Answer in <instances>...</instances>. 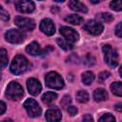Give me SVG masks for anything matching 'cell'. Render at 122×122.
Wrapping results in <instances>:
<instances>
[{
	"label": "cell",
	"mask_w": 122,
	"mask_h": 122,
	"mask_svg": "<svg viewBox=\"0 0 122 122\" xmlns=\"http://www.w3.org/2000/svg\"><path fill=\"white\" fill-rule=\"evenodd\" d=\"M94 79V74L88 71H85L83 74H82V82L85 84V85H90L92 84V82L93 81Z\"/></svg>",
	"instance_id": "obj_20"
},
{
	"label": "cell",
	"mask_w": 122,
	"mask_h": 122,
	"mask_svg": "<svg viewBox=\"0 0 122 122\" xmlns=\"http://www.w3.org/2000/svg\"><path fill=\"white\" fill-rule=\"evenodd\" d=\"M56 98H57V94L53 92H48L42 95V101L47 105L51 104Z\"/></svg>",
	"instance_id": "obj_17"
},
{
	"label": "cell",
	"mask_w": 122,
	"mask_h": 122,
	"mask_svg": "<svg viewBox=\"0 0 122 122\" xmlns=\"http://www.w3.org/2000/svg\"><path fill=\"white\" fill-rule=\"evenodd\" d=\"M121 27H122V23H118V25L116 26V29H115V33L118 37H121L122 36V30H121Z\"/></svg>",
	"instance_id": "obj_32"
},
{
	"label": "cell",
	"mask_w": 122,
	"mask_h": 122,
	"mask_svg": "<svg viewBox=\"0 0 122 122\" xmlns=\"http://www.w3.org/2000/svg\"><path fill=\"white\" fill-rule=\"evenodd\" d=\"M26 51L31 55H37L41 53V49L40 46L38 45V43L36 42H32L30 44H29L26 48Z\"/></svg>",
	"instance_id": "obj_16"
},
{
	"label": "cell",
	"mask_w": 122,
	"mask_h": 122,
	"mask_svg": "<svg viewBox=\"0 0 122 122\" xmlns=\"http://www.w3.org/2000/svg\"><path fill=\"white\" fill-rule=\"evenodd\" d=\"M60 33L65 37L66 40H68L70 43H74L78 40L79 35L76 32V30H74L71 28L69 27H61L60 28Z\"/></svg>",
	"instance_id": "obj_10"
},
{
	"label": "cell",
	"mask_w": 122,
	"mask_h": 122,
	"mask_svg": "<svg viewBox=\"0 0 122 122\" xmlns=\"http://www.w3.org/2000/svg\"><path fill=\"white\" fill-rule=\"evenodd\" d=\"M27 88L31 95H38L42 90L40 82L35 78H29L27 80Z\"/></svg>",
	"instance_id": "obj_11"
},
{
	"label": "cell",
	"mask_w": 122,
	"mask_h": 122,
	"mask_svg": "<svg viewBox=\"0 0 122 122\" xmlns=\"http://www.w3.org/2000/svg\"><path fill=\"white\" fill-rule=\"evenodd\" d=\"M45 82L49 88H51L54 90H61L64 87L63 78L55 71L49 72L45 77Z\"/></svg>",
	"instance_id": "obj_3"
},
{
	"label": "cell",
	"mask_w": 122,
	"mask_h": 122,
	"mask_svg": "<svg viewBox=\"0 0 122 122\" xmlns=\"http://www.w3.org/2000/svg\"><path fill=\"white\" fill-rule=\"evenodd\" d=\"M105 62L112 68H115L118 65V53L116 50L112 49L110 45H103L102 47Z\"/></svg>",
	"instance_id": "obj_2"
},
{
	"label": "cell",
	"mask_w": 122,
	"mask_h": 122,
	"mask_svg": "<svg viewBox=\"0 0 122 122\" xmlns=\"http://www.w3.org/2000/svg\"><path fill=\"white\" fill-rule=\"evenodd\" d=\"M71 97H70L69 95H65V96L61 99L60 104H61V107H62V108H67V107H69V105L71 104Z\"/></svg>",
	"instance_id": "obj_28"
},
{
	"label": "cell",
	"mask_w": 122,
	"mask_h": 122,
	"mask_svg": "<svg viewBox=\"0 0 122 122\" xmlns=\"http://www.w3.org/2000/svg\"><path fill=\"white\" fill-rule=\"evenodd\" d=\"M76 99L80 103H86L89 101V94L86 91H78L76 92Z\"/></svg>",
	"instance_id": "obj_23"
},
{
	"label": "cell",
	"mask_w": 122,
	"mask_h": 122,
	"mask_svg": "<svg viewBox=\"0 0 122 122\" xmlns=\"http://www.w3.org/2000/svg\"><path fill=\"white\" fill-rule=\"evenodd\" d=\"M98 19L104 21V22H112L113 20V16L109 13V12H102L100 14H98Z\"/></svg>",
	"instance_id": "obj_24"
},
{
	"label": "cell",
	"mask_w": 122,
	"mask_h": 122,
	"mask_svg": "<svg viewBox=\"0 0 122 122\" xmlns=\"http://www.w3.org/2000/svg\"><path fill=\"white\" fill-rule=\"evenodd\" d=\"M5 111H6V104H5L4 102L0 101V114L4 113Z\"/></svg>",
	"instance_id": "obj_33"
},
{
	"label": "cell",
	"mask_w": 122,
	"mask_h": 122,
	"mask_svg": "<svg viewBox=\"0 0 122 122\" xmlns=\"http://www.w3.org/2000/svg\"><path fill=\"white\" fill-rule=\"evenodd\" d=\"M15 8L22 13H30L34 10L35 5L31 0H18L15 4Z\"/></svg>",
	"instance_id": "obj_9"
},
{
	"label": "cell",
	"mask_w": 122,
	"mask_h": 122,
	"mask_svg": "<svg viewBox=\"0 0 122 122\" xmlns=\"http://www.w3.org/2000/svg\"><path fill=\"white\" fill-rule=\"evenodd\" d=\"M54 1H56V2H63L64 0H54Z\"/></svg>",
	"instance_id": "obj_37"
},
{
	"label": "cell",
	"mask_w": 122,
	"mask_h": 122,
	"mask_svg": "<svg viewBox=\"0 0 122 122\" xmlns=\"http://www.w3.org/2000/svg\"><path fill=\"white\" fill-rule=\"evenodd\" d=\"M121 106H122V104H121V103H118V104L115 106V109H116L118 112H121Z\"/></svg>",
	"instance_id": "obj_35"
},
{
	"label": "cell",
	"mask_w": 122,
	"mask_h": 122,
	"mask_svg": "<svg viewBox=\"0 0 122 122\" xmlns=\"http://www.w3.org/2000/svg\"><path fill=\"white\" fill-rule=\"evenodd\" d=\"M111 90H112L113 94H115L117 96H121L122 95V86H121L120 82H113V83H112Z\"/></svg>",
	"instance_id": "obj_21"
},
{
	"label": "cell",
	"mask_w": 122,
	"mask_h": 122,
	"mask_svg": "<svg viewBox=\"0 0 122 122\" xmlns=\"http://www.w3.org/2000/svg\"><path fill=\"white\" fill-rule=\"evenodd\" d=\"M109 76H110V72H109V71H102V72L99 74L98 80H99V82H103V81L106 80Z\"/></svg>",
	"instance_id": "obj_31"
},
{
	"label": "cell",
	"mask_w": 122,
	"mask_h": 122,
	"mask_svg": "<svg viewBox=\"0 0 122 122\" xmlns=\"http://www.w3.org/2000/svg\"><path fill=\"white\" fill-rule=\"evenodd\" d=\"M0 19H2L4 21H8L10 19V15H9L8 11L5 10L1 6H0Z\"/></svg>",
	"instance_id": "obj_29"
},
{
	"label": "cell",
	"mask_w": 122,
	"mask_h": 122,
	"mask_svg": "<svg viewBox=\"0 0 122 122\" xmlns=\"http://www.w3.org/2000/svg\"><path fill=\"white\" fill-rule=\"evenodd\" d=\"M69 7L75 11H81V12H87L88 9L87 7L82 4L79 0H70L69 2Z\"/></svg>",
	"instance_id": "obj_14"
},
{
	"label": "cell",
	"mask_w": 122,
	"mask_h": 122,
	"mask_svg": "<svg viewBox=\"0 0 122 122\" xmlns=\"http://www.w3.org/2000/svg\"><path fill=\"white\" fill-rule=\"evenodd\" d=\"M65 21L72 25H79L83 22V18L77 14H70L65 17Z\"/></svg>",
	"instance_id": "obj_18"
},
{
	"label": "cell",
	"mask_w": 122,
	"mask_h": 122,
	"mask_svg": "<svg viewBox=\"0 0 122 122\" xmlns=\"http://www.w3.org/2000/svg\"><path fill=\"white\" fill-rule=\"evenodd\" d=\"M0 79H1V71H0Z\"/></svg>",
	"instance_id": "obj_38"
},
{
	"label": "cell",
	"mask_w": 122,
	"mask_h": 122,
	"mask_svg": "<svg viewBox=\"0 0 122 122\" xmlns=\"http://www.w3.org/2000/svg\"><path fill=\"white\" fill-rule=\"evenodd\" d=\"M9 57L7 54V51L5 49H0V69L5 68L8 65Z\"/></svg>",
	"instance_id": "obj_19"
},
{
	"label": "cell",
	"mask_w": 122,
	"mask_h": 122,
	"mask_svg": "<svg viewBox=\"0 0 122 122\" xmlns=\"http://www.w3.org/2000/svg\"><path fill=\"white\" fill-rule=\"evenodd\" d=\"M67 112H68V113H69L70 115L73 116V115H75V114L77 113L78 110H77L76 107H74V106H69L68 109H67Z\"/></svg>",
	"instance_id": "obj_30"
},
{
	"label": "cell",
	"mask_w": 122,
	"mask_h": 122,
	"mask_svg": "<svg viewBox=\"0 0 122 122\" xmlns=\"http://www.w3.org/2000/svg\"><path fill=\"white\" fill-rule=\"evenodd\" d=\"M83 120H84V121H92L93 119H92V117L91 115H89V114H87V115H85V116H83Z\"/></svg>",
	"instance_id": "obj_34"
},
{
	"label": "cell",
	"mask_w": 122,
	"mask_h": 122,
	"mask_svg": "<svg viewBox=\"0 0 122 122\" xmlns=\"http://www.w3.org/2000/svg\"><path fill=\"white\" fill-rule=\"evenodd\" d=\"M40 30L47 35H52L55 32L54 24L49 18H45L40 22Z\"/></svg>",
	"instance_id": "obj_12"
},
{
	"label": "cell",
	"mask_w": 122,
	"mask_h": 122,
	"mask_svg": "<svg viewBox=\"0 0 122 122\" xmlns=\"http://www.w3.org/2000/svg\"><path fill=\"white\" fill-rule=\"evenodd\" d=\"M14 23L22 30H32L35 27V23L32 19L23 16H16L14 19Z\"/></svg>",
	"instance_id": "obj_7"
},
{
	"label": "cell",
	"mask_w": 122,
	"mask_h": 122,
	"mask_svg": "<svg viewBox=\"0 0 122 122\" xmlns=\"http://www.w3.org/2000/svg\"><path fill=\"white\" fill-rule=\"evenodd\" d=\"M84 29L85 30H87L90 34L92 35H98L102 32L103 30V25L95 20H89L85 23L84 25Z\"/></svg>",
	"instance_id": "obj_8"
},
{
	"label": "cell",
	"mask_w": 122,
	"mask_h": 122,
	"mask_svg": "<svg viewBox=\"0 0 122 122\" xmlns=\"http://www.w3.org/2000/svg\"><path fill=\"white\" fill-rule=\"evenodd\" d=\"M24 107L30 117H37L41 114V108L34 99H27L24 102Z\"/></svg>",
	"instance_id": "obj_5"
},
{
	"label": "cell",
	"mask_w": 122,
	"mask_h": 122,
	"mask_svg": "<svg viewBox=\"0 0 122 122\" xmlns=\"http://www.w3.org/2000/svg\"><path fill=\"white\" fill-rule=\"evenodd\" d=\"M56 42H57L58 46H59L61 49L65 50V51H68V50L72 49V45H71L68 40H66V39H63V38H57V39H56Z\"/></svg>",
	"instance_id": "obj_22"
},
{
	"label": "cell",
	"mask_w": 122,
	"mask_h": 122,
	"mask_svg": "<svg viewBox=\"0 0 122 122\" xmlns=\"http://www.w3.org/2000/svg\"><path fill=\"white\" fill-rule=\"evenodd\" d=\"M110 7L111 9L114 10H117V11H120L122 10V4H121V0H112L110 4Z\"/></svg>",
	"instance_id": "obj_25"
},
{
	"label": "cell",
	"mask_w": 122,
	"mask_h": 122,
	"mask_svg": "<svg viewBox=\"0 0 122 122\" xmlns=\"http://www.w3.org/2000/svg\"><path fill=\"white\" fill-rule=\"evenodd\" d=\"M45 117L48 121H59L61 120V112L57 107H52L46 112Z\"/></svg>",
	"instance_id": "obj_13"
},
{
	"label": "cell",
	"mask_w": 122,
	"mask_h": 122,
	"mask_svg": "<svg viewBox=\"0 0 122 122\" xmlns=\"http://www.w3.org/2000/svg\"><path fill=\"white\" fill-rule=\"evenodd\" d=\"M29 61L28 59L21 55V54H17L11 61V64H10V71L13 73V74H22L24 73L28 68H29Z\"/></svg>",
	"instance_id": "obj_1"
},
{
	"label": "cell",
	"mask_w": 122,
	"mask_h": 122,
	"mask_svg": "<svg viewBox=\"0 0 122 122\" xmlns=\"http://www.w3.org/2000/svg\"><path fill=\"white\" fill-rule=\"evenodd\" d=\"M84 63H85V65H87V66L90 67V66H92L95 63V59H94V57L92 55L87 54L86 57L84 58Z\"/></svg>",
	"instance_id": "obj_27"
},
{
	"label": "cell",
	"mask_w": 122,
	"mask_h": 122,
	"mask_svg": "<svg viewBox=\"0 0 122 122\" xmlns=\"http://www.w3.org/2000/svg\"><path fill=\"white\" fill-rule=\"evenodd\" d=\"M92 3H93V4H96V3H99V2H101V1H103V0H90Z\"/></svg>",
	"instance_id": "obj_36"
},
{
	"label": "cell",
	"mask_w": 122,
	"mask_h": 122,
	"mask_svg": "<svg viewBox=\"0 0 122 122\" xmlns=\"http://www.w3.org/2000/svg\"><path fill=\"white\" fill-rule=\"evenodd\" d=\"M24 94L23 88L15 81L10 82L6 90V96L11 100H17L20 99Z\"/></svg>",
	"instance_id": "obj_4"
},
{
	"label": "cell",
	"mask_w": 122,
	"mask_h": 122,
	"mask_svg": "<svg viewBox=\"0 0 122 122\" xmlns=\"http://www.w3.org/2000/svg\"><path fill=\"white\" fill-rule=\"evenodd\" d=\"M5 38L8 42L12 43V44H20L24 41L25 39V35L21 30H9L6 34H5Z\"/></svg>",
	"instance_id": "obj_6"
},
{
	"label": "cell",
	"mask_w": 122,
	"mask_h": 122,
	"mask_svg": "<svg viewBox=\"0 0 122 122\" xmlns=\"http://www.w3.org/2000/svg\"><path fill=\"white\" fill-rule=\"evenodd\" d=\"M93 98L95 101H104L108 98V92L105 89L99 88L93 92Z\"/></svg>",
	"instance_id": "obj_15"
},
{
	"label": "cell",
	"mask_w": 122,
	"mask_h": 122,
	"mask_svg": "<svg viewBox=\"0 0 122 122\" xmlns=\"http://www.w3.org/2000/svg\"><path fill=\"white\" fill-rule=\"evenodd\" d=\"M98 120L99 121H115V118H114V116L112 115V114H111V113H104L102 116H100L99 118H98Z\"/></svg>",
	"instance_id": "obj_26"
}]
</instances>
